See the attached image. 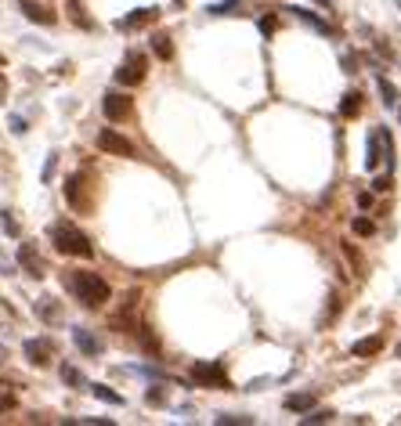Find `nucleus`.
<instances>
[{"mask_svg": "<svg viewBox=\"0 0 401 426\" xmlns=\"http://www.w3.org/2000/svg\"><path fill=\"white\" fill-rule=\"evenodd\" d=\"M22 11H26V18H29V22H40V26H54V11L40 8V4H33V0H22Z\"/></svg>", "mask_w": 401, "mask_h": 426, "instance_id": "obj_12", "label": "nucleus"}, {"mask_svg": "<svg viewBox=\"0 0 401 426\" xmlns=\"http://www.w3.org/2000/svg\"><path fill=\"white\" fill-rule=\"evenodd\" d=\"M36 314L44 318V322H58V318H61V311H58V304L51 300V296H44V300L36 304Z\"/></svg>", "mask_w": 401, "mask_h": 426, "instance_id": "obj_19", "label": "nucleus"}, {"mask_svg": "<svg viewBox=\"0 0 401 426\" xmlns=\"http://www.w3.org/2000/svg\"><path fill=\"white\" fill-rule=\"evenodd\" d=\"M365 166H369V170L379 166V131H372L369 141H365Z\"/></svg>", "mask_w": 401, "mask_h": 426, "instance_id": "obj_17", "label": "nucleus"}, {"mask_svg": "<svg viewBox=\"0 0 401 426\" xmlns=\"http://www.w3.org/2000/svg\"><path fill=\"white\" fill-rule=\"evenodd\" d=\"M98 148L101 152H109V156H119V159H131L134 156V141H126L123 134H116V131H98Z\"/></svg>", "mask_w": 401, "mask_h": 426, "instance_id": "obj_5", "label": "nucleus"}, {"mask_svg": "<svg viewBox=\"0 0 401 426\" xmlns=\"http://www.w3.org/2000/svg\"><path fill=\"white\" fill-rule=\"evenodd\" d=\"M11 131H15V134H26V119H18V116H11Z\"/></svg>", "mask_w": 401, "mask_h": 426, "instance_id": "obj_32", "label": "nucleus"}, {"mask_svg": "<svg viewBox=\"0 0 401 426\" xmlns=\"http://www.w3.org/2000/svg\"><path fill=\"white\" fill-rule=\"evenodd\" d=\"M217 423L221 426H235V423H253L249 416H217Z\"/></svg>", "mask_w": 401, "mask_h": 426, "instance_id": "obj_27", "label": "nucleus"}, {"mask_svg": "<svg viewBox=\"0 0 401 426\" xmlns=\"http://www.w3.org/2000/svg\"><path fill=\"white\" fill-rule=\"evenodd\" d=\"M261 33H264V36L275 33V18H271V15H268V18H261Z\"/></svg>", "mask_w": 401, "mask_h": 426, "instance_id": "obj_30", "label": "nucleus"}, {"mask_svg": "<svg viewBox=\"0 0 401 426\" xmlns=\"http://www.w3.org/2000/svg\"><path fill=\"white\" fill-rule=\"evenodd\" d=\"M358 206H362V210L372 206V196H369V191H362V196H358Z\"/></svg>", "mask_w": 401, "mask_h": 426, "instance_id": "obj_33", "label": "nucleus"}, {"mask_svg": "<svg viewBox=\"0 0 401 426\" xmlns=\"http://www.w3.org/2000/svg\"><path fill=\"white\" fill-rule=\"evenodd\" d=\"M351 228H354V235H362V239L376 235V224H372L369 217H354V221H351Z\"/></svg>", "mask_w": 401, "mask_h": 426, "instance_id": "obj_23", "label": "nucleus"}, {"mask_svg": "<svg viewBox=\"0 0 401 426\" xmlns=\"http://www.w3.org/2000/svg\"><path fill=\"white\" fill-rule=\"evenodd\" d=\"M61 379H66L69 387H87V379H83V372H80V369H73V365H61Z\"/></svg>", "mask_w": 401, "mask_h": 426, "instance_id": "obj_24", "label": "nucleus"}, {"mask_svg": "<svg viewBox=\"0 0 401 426\" xmlns=\"http://www.w3.org/2000/svg\"><path fill=\"white\" fill-rule=\"evenodd\" d=\"M66 199H69L73 210L83 206V177H80V174H73V177L66 181Z\"/></svg>", "mask_w": 401, "mask_h": 426, "instance_id": "obj_13", "label": "nucleus"}, {"mask_svg": "<svg viewBox=\"0 0 401 426\" xmlns=\"http://www.w3.org/2000/svg\"><path fill=\"white\" fill-rule=\"evenodd\" d=\"M0 228H4V231H11V235H15V231H18V228H15V221L8 217V213H0Z\"/></svg>", "mask_w": 401, "mask_h": 426, "instance_id": "obj_31", "label": "nucleus"}, {"mask_svg": "<svg viewBox=\"0 0 401 426\" xmlns=\"http://www.w3.org/2000/svg\"><path fill=\"white\" fill-rule=\"evenodd\" d=\"M15 409V394H0V412H11Z\"/></svg>", "mask_w": 401, "mask_h": 426, "instance_id": "obj_29", "label": "nucleus"}, {"mask_svg": "<svg viewBox=\"0 0 401 426\" xmlns=\"http://www.w3.org/2000/svg\"><path fill=\"white\" fill-rule=\"evenodd\" d=\"M18 264H22V267L33 274V279H44V260L36 257V249H33L29 242H22V246H18Z\"/></svg>", "mask_w": 401, "mask_h": 426, "instance_id": "obj_10", "label": "nucleus"}, {"mask_svg": "<svg viewBox=\"0 0 401 426\" xmlns=\"http://www.w3.org/2000/svg\"><path fill=\"white\" fill-rule=\"evenodd\" d=\"M376 87H379V98H384V101L391 105V109H394V105H398V87H394V83L379 76V80H376Z\"/></svg>", "mask_w": 401, "mask_h": 426, "instance_id": "obj_22", "label": "nucleus"}, {"mask_svg": "<svg viewBox=\"0 0 401 426\" xmlns=\"http://www.w3.org/2000/svg\"><path fill=\"white\" fill-rule=\"evenodd\" d=\"M293 15H297V18H304V22H307L311 29H319V33H329V36H333V26H329V22H322L319 15H311L307 8H297V11H293Z\"/></svg>", "mask_w": 401, "mask_h": 426, "instance_id": "obj_18", "label": "nucleus"}, {"mask_svg": "<svg viewBox=\"0 0 401 426\" xmlns=\"http://www.w3.org/2000/svg\"><path fill=\"white\" fill-rule=\"evenodd\" d=\"M51 242H54L58 253H66V257H83V260L94 257L91 239L83 235L80 228H73V224H54V228H51Z\"/></svg>", "mask_w": 401, "mask_h": 426, "instance_id": "obj_2", "label": "nucleus"}, {"mask_svg": "<svg viewBox=\"0 0 401 426\" xmlns=\"http://www.w3.org/2000/svg\"><path fill=\"white\" fill-rule=\"evenodd\" d=\"M314 394H289L286 397V412H307V409H314Z\"/></svg>", "mask_w": 401, "mask_h": 426, "instance_id": "obj_14", "label": "nucleus"}, {"mask_svg": "<svg viewBox=\"0 0 401 426\" xmlns=\"http://www.w3.org/2000/svg\"><path fill=\"white\" fill-rule=\"evenodd\" d=\"M379 351H384V336L354 339V347H351V354H354V358H372V354H379Z\"/></svg>", "mask_w": 401, "mask_h": 426, "instance_id": "obj_11", "label": "nucleus"}, {"mask_svg": "<svg viewBox=\"0 0 401 426\" xmlns=\"http://www.w3.org/2000/svg\"><path fill=\"white\" fill-rule=\"evenodd\" d=\"M145 69H149V58H145L141 51H131L123 58V66L116 69V83H123V87H138V83L145 80Z\"/></svg>", "mask_w": 401, "mask_h": 426, "instance_id": "obj_4", "label": "nucleus"}, {"mask_svg": "<svg viewBox=\"0 0 401 426\" xmlns=\"http://www.w3.org/2000/svg\"><path fill=\"white\" fill-rule=\"evenodd\" d=\"M73 344L87 354V358H98L101 351H105V344L94 336V332H87V329H73Z\"/></svg>", "mask_w": 401, "mask_h": 426, "instance_id": "obj_9", "label": "nucleus"}, {"mask_svg": "<svg viewBox=\"0 0 401 426\" xmlns=\"http://www.w3.org/2000/svg\"><path fill=\"white\" fill-rule=\"evenodd\" d=\"M131 98H126L123 91H109L101 98V112H105V119H112V123H119V119H126L131 116Z\"/></svg>", "mask_w": 401, "mask_h": 426, "instance_id": "obj_6", "label": "nucleus"}, {"mask_svg": "<svg viewBox=\"0 0 401 426\" xmlns=\"http://www.w3.org/2000/svg\"><path fill=\"white\" fill-rule=\"evenodd\" d=\"M61 282H66V289L76 296L83 307H105L109 296H112L109 282H105L101 274H94V271H66Z\"/></svg>", "mask_w": 401, "mask_h": 426, "instance_id": "obj_1", "label": "nucleus"}, {"mask_svg": "<svg viewBox=\"0 0 401 426\" xmlns=\"http://www.w3.org/2000/svg\"><path fill=\"white\" fill-rule=\"evenodd\" d=\"M192 379L199 383V387H217V390H231L228 383V372L221 361H199V365H192Z\"/></svg>", "mask_w": 401, "mask_h": 426, "instance_id": "obj_3", "label": "nucleus"}, {"mask_svg": "<svg viewBox=\"0 0 401 426\" xmlns=\"http://www.w3.org/2000/svg\"><path fill=\"white\" fill-rule=\"evenodd\" d=\"M26 358L33 361L36 369H44L51 365V358H54V344L48 336H36V339H26Z\"/></svg>", "mask_w": 401, "mask_h": 426, "instance_id": "obj_7", "label": "nucleus"}, {"mask_svg": "<svg viewBox=\"0 0 401 426\" xmlns=\"http://www.w3.org/2000/svg\"><path fill=\"white\" fill-rule=\"evenodd\" d=\"M69 4V18L76 26H83V29H91V18H87V11H83V0H66Z\"/></svg>", "mask_w": 401, "mask_h": 426, "instance_id": "obj_20", "label": "nucleus"}, {"mask_svg": "<svg viewBox=\"0 0 401 426\" xmlns=\"http://www.w3.org/2000/svg\"><path fill=\"white\" fill-rule=\"evenodd\" d=\"M358 112H362V94H358V91H347L344 101H340V116L351 119V116H358Z\"/></svg>", "mask_w": 401, "mask_h": 426, "instance_id": "obj_15", "label": "nucleus"}, {"mask_svg": "<svg viewBox=\"0 0 401 426\" xmlns=\"http://www.w3.org/2000/svg\"><path fill=\"white\" fill-rule=\"evenodd\" d=\"M152 51H156V58L170 61V58H174V44H170V36H166V33H156V36H152Z\"/></svg>", "mask_w": 401, "mask_h": 426, "instance_id": "obj_16", "label": "nucleus"}, {"mask_svg": "<svg viewBox=\"0 0 401 426\" xmlns=\"http://www.w3.org/2000/svg\"><path fill=\"white\" fill-rule=\"evenodd\" d=\"M329 419H333L329 409H307V416H304L300 423H304V426H314V423H329Z\"/></svg>", "mask_w": 401, "mask_h": 426, "instance_id": "obj_25", "label": "nucleus"}, {"mask_svg": "<svg viewBox=\"0 0 401 426\" xmlns=\"http://www.w3.org/2000/svg\"><path fill=\"white\" fill-rule=\"evenodd\" d=\"M87 387H91V383H87ZM91 394H94L98 401H109V404H123V397H119L116 390H109V387H105V383H94V387H91Z\"/></svg>", "mask_w": 401, "mask_h": 426, "instance_id": "obj_21", "label": "nucleus"}, {"mask_svg": "<svg viewBox=\"0 0 401 426\" xmlns=\"http://www.w3.org/2000/svg\"><path fill=\"white\" fill-rule=\"evenodd\" d=\"M145 397H149V404H163V401H166V394H163L159 387H149V394H145Z\"/></svg>", "mask_w": 401, "mask_h": 426, "instance_id": "obj_28", "label": "nucleus"}, {"mask_svg": "<svg viewBox=\"0 0 401 426\" xmlns=\"http://www.w3.org/2000/svg\"><path fill=\"white\" fill-rule=\"evenodd\" d=\"M156 15H159L156 8H138V11H131L126 18H119V22H116V29H123V33H131V29H141V26H149Z\"/></svg>", "mask_w": 401, "mask_h": 426, "instance_id": "obj_8", "label": "nucleus"}, {"mask_svg": "<svg viewBox=\"0 0 401 426\" xmlns=\"http://www.w3.org/2000/svg\"><path fill=\"white\" fill-rule=\"evenodd\" d=\"M0 66H4V54H0Z\"/></svg>", "mask_w": 401, "mask_h": 426, "instance_id": "obj_35", "label": "nucleus"}, {"mask_svg": "<svg viewBox=\"0 0 401 426\" xmlns=\"http://www.w3.org/2000/svg\"><path fill=\"white\" fill-rule=\"evenodd\" d=\"M242 11V0H224V4H210V15H235Z\"/></svg>", "mask_w": 401, "mask_h": 426, "instance_id": "obj_26", "label": "nucleus"}, {"mask_svg": "<svg viewBox=\"0 0 401 426\" xmlns=\"http://www.w3.org/2000/svg\"><path fill=\"white\" fill-rule=\"evenodd\" d=\"M398 358H401V344H398Z\"/></svg>", "mask_w": 401, "mask_h": 426, "instance_id": "obj_34", "label": "nucleus"}]
</instances>
